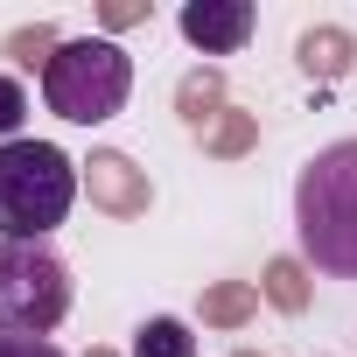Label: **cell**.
Instances as JSON below:
<instances>
[{
    "mask_svg": "<svg viewBox=\"0 0 357 357\" xmlns=\"http://www.w3.org/2000/svg\"><path fill=\"white\" fill-rule=\"evenodd\" d=\"M70 315V266L50 238H0V336H50Z\"/></svg>",
    "mask_w": 357,
    "mask_h": 357,
    "instance_id": "obj_4",
    "label": "cell"
},
{
    "mask_svg": "<svg viewBox=\"0 0 357 357\" xmlns=\"http://www.w3.org/2000/svg\"><path fill=\"white\" fill-rule=\"evenodd\" d=\"M259 29V8L252 0H190L183 8V36L204 50V56H238Z\"/></svg>",
    "mask_w": 357,
    "mask_h": 357,
    "instance_id": "obj_5",
    "label": "cell"
},
{
    "mask_svg": "<svg viewBox=\"0 0 357 357\" xmlns=\"http://www.w3.org/2000/svg\"><path fill=\"white\" fill-rule=\"evenodd\" d=\"M0 357H63L50 336H0Z\"/></svg>",
    "mask_w": 357,
    "mask_h": 357,
    "instance_id": "obj_8",
    "label": "cell"
},
{
    "mask_svg": "<svg viewBox=\"0 0 357 357\" xmlns=\"http://www.w3.org/2000/svg\"><path fill=\"white\" fill-rule=\"evenodd\" d=\"M133 357H197V336H190V322H175V315H147L133 329Z\"/></svg>",
    "mask_w": 357,
    "mask_h": 357,
    "instance_id": "obj_6",
    "label": "cell"
},
{
    "mask_svg": "<svg viewBox=\"0 0 357 357\" xmlns=\"http://www.w3.org/2000/svg\"><path fill=\"white\" fill-rule=\"evenodd\" d=\"M22 119H29V91H22V77H0V147L22 140Z\"/></svg>",
    "mask_w": 357,
    "mask_h": 357,
    "instance_id": "obj_7",
    "label": "cell"
},
{
    "mask_svg": "<svg viewBox=\"0 0 357 357\" xmlns=\"http://www.w3.org/2000/svg\"><path fill=\"white\" fill-rule=\"evenodd\" d=\"M294 245L315 273L357 280V140H329L294 175Z\"/></svg>",
    "mask_w": 357,
    "mask_h": 357,
    "instance_id": "obj_1",
    "label": "cell"
},
{
    "mask_svg": "<svg viewBox=\"0 0 357 357\" xmlns=\"http://www.w3.org/2000/svg\"><path fill=\"white\" fill-rule=\"evenodd\" d=\"M77 204V168L50 140L0 147V238H50Z\"/></svg>",
    "mask_w": 357,
    "mask_h": 357,
    "instance_id": "obj_3",
    "label": "cell"
},
{
    "mask_svg": "<svg viewBox=\"0 0 357 357\" xmlns=\"http://www.w3.org/2000/svg\"><path fill=\"white\" fill-rule=\"evenodd\" d=\"M43 98H50V112L70 119V126H105V119H119L126 98H133V56H126L112 36H70V43H56L50 63H43Z\"/></svg>",
    "mask_w": 357,
    "mask_h": 357,
    "instance_id": "obj_2",
    "label": "cell"
}]
</instances>
